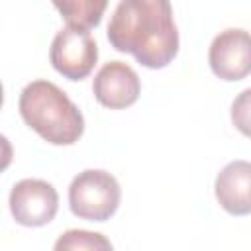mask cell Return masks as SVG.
I'll list each match as a JSON object with an SVG mask.
<instances>
[{
  "label": "cell",
  "instance_id": "cell-11",
  "mask_svg": "<svg viewBox=\"0 0 251 251\" xmlns=\"http://www.w3.org/2000/svg\"><path fill=\"white\" fill-rule=\"evenodd\" d=\"M231 122L245 137H251V88L239 92L231 102Z\"/></svg>",
  "mask_w": 251,
  "mask_h": 251
},
{
  "label": "cell",
  "instance_id": "cell-2",
  "mask_svg": "<svg viewBox=\"0 0 251 251\" xmlns=\"http://www.w3.org/2000/svg\"><path fill=\"white\" fill-rule=\"evenodd\" d=\"M24 122L47 143L73 145L84 131V118L76 104L53 82H29L18 102Z\"/></svg>",
  "mask_w": 251,
  "mask_h": 251
},
{
  "label": "cell",
  "instance_id": "cell-1",
  "mask_svg": "<svg viewBox=\"0 0 251 251\" xmlns=\"http://www.w3.org/2000/svg\"><path fill=\"white\" fill-rule=\"evenodd\" d=\"M108 41L147 69L167 67L178 53V29L167 0H122L108 24Z\"/></svg>",
  "mask_w": 251,
  "mask_h": 251
},
{
  "label": "cell",
  "instance_id": "cell-9",
  "mask_svg": "<svg viewBox=\"0 0 251 251\" xmlns=\"http://www.w3.org/2000/svg\"><path fill=\"white\" fill-rule=\"evenodd\" d=\"M61 16L65 18L67 25L90 29L96 27L102 20V14L106 10V2L100 0H73V2H55L53 4Z\"/></svg>",
  "mask_w": 251,
  "mask_h": 251
},
{
  "label": "cell",
  "instance_id": "cell-7",
  "mask_svg": "<svg viewBox=\"0 0 251 251\" xmlns=\"http://www.w3.org/2000/svg\"><path fill=\"white\" fill-rule=\"evenodd\" d=\"M94 98L110 108V110H124L139 98L141 82L137 73L124 61H110L106 63L94 76L92 82Z\"/></svg>",
  "mask_w": 251,
  "mask_h": 251
},
{
  "label": "cell",
  "instance_id": "cell-4",
  "mask_svg": "<svg viewBox=\"0 0 251 251\" xmlns=\"http://www.w3.org/2000/svg\"><path fill=\"white\" fill-rule=\"evenodd\" d=\"M49 61L65 78L82 80L92 73L98 61V45L88 29L65 25L51 41Z\"/></svg>",
  "mask_w": 251,
  "mask_h": 251
},
{
  "label": "cell",
  "instance_id": "cell-6",
  "mask_svg": "<svg viewBox=\"0 0 251 251\" xmlns=\"http://www.w3.org/2000/svg\"><path fill=\"white\" fill-rule=\"evenodd\" d=\"M212 73L222 80H241L251 75V33L239 27L220 31L208 51Z\"/></svg>",
  "mask_w": 251,
  "mask_h": 251
},
{
  "label": "cell",
  "instance_id": "cell-5",
  "mask_svg": "<svg viewBox=\"0 0 251 251\" xmlns=\"http://www.w3.org/2000/svg\"><path fill=\"white\" fill-rule=\"evenodd\" d=\"M59 208L55 186L41 178H24L10 192V212L20 226L39 227L49 224Z\"/></svg>",
  "mask_w": 251,
  "mask_h": 251
},
{
  "label": "cell",
  "instance_id": "cell-10",
  "mask_svg": "<svg viewBox=\"0 0 251 251\" xmlns=\"http://www.w3.org/2000/svg\"><path fill=\"white\" fill-rule=\"evenodd\" d=\"M53 251H114L110 239L98 231L67 229L55 241Z\"/></svg>",
  "mask_w": 251,
  "mask_h": 251
},
{
  "label": "cell",
  "instance_id": "cell-3",
  "mask_svg": "<svg viewBox=\"0 0 251 251\" xmlns=\"http://www.w3.org/2000/svg\"><path fill=\"white\" fill-rule=\"evenodd\" d=\"M122 198V188L114 175L102 169L78 173L69 186V206L76 218L88 222L110 220Z\"/></svg>",
  "mask_w": 251,
  "mask_h": 251
},
{
  "label": "cell",
  "instance_id": "cell-8",
  "mask_svg": "<svg viewBox=\"0 0 251 251\" xmlns=\"http://www.w3.org/2000/svg\"><path fill=\"white\" fill-rule=\"evenodd\" d=\"M216 198L231 216L251 214V163L231 161L216 176Z\"/></svg>",
  "mask_w": 251,
  "mask_h": 251
}]
</instances>
